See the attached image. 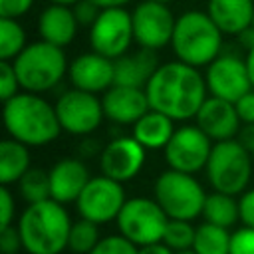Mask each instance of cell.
Returning a JSON list of instances; mask_svg holds the SVG:
<instances>
[{
  "mask_svg": "<svg viewBox=\"0 0 254 254\" xmlns=\"http://www.w3.org/2000/svg\"><path fill=\"white\" fill-rule=\"evenodd\" d=\"M222 36L206 10H189L177 16L171 48L177 60L194 67H206L222 54Z\"/></svg>",
  "mask_w": 254,
  "mask_h": 254,
  "instance_id": "277c9868",
  "label": "cell"
},
{
  "mask_svg": "<svg viewBox=\"0 0 254 254\" xmlns=\"http://www.w3.org/2000/svg\"><path fill=\"white\" fill-rule=\"evenodd\" d=\"M67 79L71 87L99 95L105 93L115 83V64L111 58H105L91 50L79 54L69 62Z\"/></svg>",
  "mask_w": 254,
  "mask_h": 254,
  "instance_id": "2e32d148",
  "label": "cell"
},
{
  "mask_svg": "<svg viewBox=\"0 0 254 254\" xmlns=\"http://www.w3.org/2000/svg\"><path fill=\"white\" fill-rule=\"evenodd\" d=\"M91 2H95V4L103 10V8H123V6H127L131 0H91Z\"/></svg>",
  "mask_w": 254,
  "mask_h": 254,
  "instance_id": "b9f144b4",
  "label": "cell"
},
{
  "mask_svg": "<svg viewBox=\"0 0 254 254\" xmlns=\"http://www.w3.org/2000/svg\"><path fill=\"white\" fill-rule=\"evenodd\" d=\"M16 220V198L10 190V187H0V228L14 224Z\"/></svg>",
  "mask_w": 254,
  "mask_h": 254,
  "instance_id": "836d02e7",
  "label": "cell"
},
{
  "mask_svg": "<svg viewBox=\"0 0 254 254\" xmlns=\"http://www.w3.org/2000/svg\"><path fill=\"white\" fill-rule=\"evenodd\" d=\"M26 46V30L18 18H0V62H12Z\"/></svg>",
  "mask_w": 254,
  "mask_h": 254,
  "instance_id": "83f0119b",
  "label": "cell"
},
{
  "mask_svg": "<svg viewBox=\"0 0 254 254\" xmlns=\"http://www.w3.org/2000/svg\"><path fill=\"white\" fill-rule=\"evenodd\" d=\"M131 20L135 44L139 48L157 52L171 46L177 18L169 4L159 0H143L131 10Z\"/></svg>",
  "mask_w": 254,
  "mask_h": 254,
  "instance_id": "4fadbf2b",
  "label": "cell"
},
{
  "mask_svg": "<svg viewBox=\"0 0 254 254\" xmlns=\"http://www.w3.org/2000/svg\"><path fill=\"white\" fill-rule=\"evenodd\" d=\"M153 196L169 218L194 220L202 214L206 192L192 173L175 169L163 171L153 185Z\"/></svg>",
  "mask_w": 254,
  "mask_h": 254,
  "instance_id": "52a82bcc",
  "label": "cell"
},
{
  "mask_svg": "<svg viewBox=\"0 0 254 254\" xmlns=\"http://www.w3.org/2000/svg\"><path fill=\"white\" fill-rule=\"evenodd\" d=\"M20 87L32 93H46L54 89L67 75V58L64 48L54 46L46 40L28 44L14 60Z\"/></svg>",
  "mask_w": 254,
  "mask_h": 254,
  "instance_id": "5b68a950",
  "label": "cell"
},
{
  "mask_svg": "<svg viewBox=\"0 0 254 254\" xmlns=\"http://www.w3.org/2000/svg\"><path fill=\"white\" fill-rule=\"evenodd\" d=\"M115 222L119 234L137 246H145L163 240L169 216L155 196H133L125 200Z\"/></svg>",
  "mask_w": 254,
  "mask_h": 254,
  "instance_id": "ba28073f",
  "label": "cell"
},
{
  "mask_svg": "<svg viewBox=\"0 0 254 254\" xmlns=\"http://www.w3.org/2000/svg\"><path fill=\"white\" fill-rule=\"evenodd\" d=\"M236 111L244 125H254V87L236 101Z\"/></svg>",
  "mask_w": 254,
  "mask_h": 254,
  "instance_id": "f35d334b",
  "label": "cell"
},
{
  "mask_svg": "<svg viewBox=\"0 0 254 254\" xmlns=\"http://www.w3.org/2000/svg\"><path fill=\"white\" fill-rule=\"evenodd\" d=\"M214 141L194 123V125H181L175 129L173 137L169 139L165 153V163L169 169L183 171V173H198L206 169L208 157L212 153Z\"/></svg>",
  "mask_w": 254,
  "mask_h": 254,
  "instance_id": "30bf717a",
  "label": "cell"
},
{
  "mask_svg": "<svg viewBox=\"0 0 254 254\" xmlns=\"http://www.w3.org/2000/svg\"><path fill=\"white\" fill-rule=\"evenodd\" d=\"M50 4H64V6H73L77 0H48Z\"/></svg>",
  "mask_w": 254,
  "mask_h": 254,
  "instance_id": "ee69618b",
  "label": "cell"
},
{
  "mask_svg": "<svg viewBox=\"0 0 254 254\" xmlns=\"http://www.w3.org/2000/svg\"><path fill=\"white\" fill-rule=\"evenodd\" d=\"M238 210H240V222L244 226L254 228V189H246L238 196Z\"/></svg>",
  "mask_w": 254,
  "mask_h": 254,
  "instance_id": "74e56055",
  "label": "cell"
},
{
  "mask_svg": "<svg viewBox=\"0 0 254 254\" xmlns=\"http://www.w3.org/2000/svg\"><path fill=\"white\" fill-rule=\"evenodd\" d=\"M230 240L232 232L228 228L204 220L196 226L192 250L196 254H230Z\"/></svg>",
  "mask_w": 254,
  "mask_h": 254,
  "instance_id": "484cf974",
  "label": "cell"
},
{
  "mask_svg": "<svg viewBox=\"0 0 254 254\" xmlns=\"http://www.w3.org/2000/svg\"><path fill=\"white\" fill-rule=\"evenodd\" d=\"M206 12L226 36H238L252 26L254 0H208Z\"/></svg>",
  "mask_w": 254,
  "mask_h": 254,
  "instance_id": "7402d4cb",
  "label": "cell"
},
{
  "mask_svg": "<svg viewBox=\"0 0 254 254\" xmlns=\"http://www.w3.org/2000/svg\"><path fill=\"white\" fill-rule=\"evenodd\" d=\"M145 159H147V149L133 135L131 137L123 135L111 139L101 149L99 169L103 175L119 183H127L139 175V171L145 165Z\"/></svg>",
  "mask_w": 254,
  "mask_h": 254,
  "instance_id": "9a60e30c",
  "label": "cell"
},
{
  "mask_svg": "<svg viewBox=\"0 0 254 254\" xmlns=\"http://www.w3.org/2000/svg\"><path fill=\"white\" fill-rule=\"evenodd\" d=\"M200 216L206 222H212V224H218V226H224V228H232L240 220L238 200H236L234 194L212 190L210 194H206Z\"/></svg>",
  "mask_w": 254,
  "mask_h": 254,
  "instance_id": "d4e9b609",
  "label": "cell"
},
{
  "mask_svg": "<svg viewBox=\"0 0 254 254\" xmlns=\"http://www.w3.org/2000/svg\"><path fill=\"white\" fill-rule=\"evenodd\" d=\"M99 240H101L99 224L79 216V220L71 224L69 238H67V250L73 254H89L97 246Z\"/></svg>",
  "mask_w": 254,
  "mask_h": 254,
  "instance_id": "f1b7e54d",
  "label": "cell"
},
{
  "mask_svg": "<svg viewBox=\"0 0 254 254\" xmlns=\"http://www.w3.org/2000/svg\"><path fill=\"white\" fill-rule=\"evenodd\" d=\"M252 28H254V18H252Z\"/></svg>",
  "mask_w": 254,
  "mask_h": 254,
  "instance_id": "c3c4849f",
  "label": "cell"
},
{
  "mask_svg": "<svg viewBox=\"0 0 254 254\" xmlns=\"http://www.w3.org/2000/svg\"><path fill=\"white\" fill-rule=\"evenodd\" d=\"M175 129V119L157 109H149L135 125H131V135L145 149H165Z\"/></svg>",
  "mask_w": 254,
  "mask_h": 254,
  "instance_id": "603a6c76",
  "label": "cell"
},
{
  "mask_svg": "<svg viewBox=\"0 0 254 254\" xmlns=\"http://www.w3.org/2000/svg\"><path fill=\"white\" fill-rule=\"evenodd\" d=\"M71 224L65 204L54 198L28 204L16 222L28 254H62L67 248Z\"/></svg>",
  "mask_w": 254,
  "mask_h": 254,
  "instance_id": "3957f363",
  "label": "cell"
},
{
  "mask_svg": "<svg viewBox=\"0 0 254 254\" xmlns=\"http://www.w3.org/2000/svg\"><path fill=\"white\" fill-rule=\"evenodd\" d=\"M133 42V20L125 8H103L89 26V46L105 58L117 60L129 52Z\"/></svg>",
  "mask_w": 254,
  "mask_h": 254,
  "instance_id": "7c38bea8",
  "label": "cell"
},
{
  "mask_svg": "<svg viewBox=\"0 0 254 254\" xmlns=\"http://www.w3.org/2000/svg\"><path fill=\"white\" fill-rule=\"evenodd\" d=\"M79 30V22L71 6L48 4L38 16V34L40 40H46L54 46H69Z\"/></svg>",
  "mask_w": 254,
  "mask_h": 254,
  "instance_id": "ffe728a7",
  "label": "cell"
},
{
  "mask_svg": "<svg viewBox=\"0 0 254 254\" xmlns=\"http://www.w3.org/2000/svg\"><path fill=\"white\" fill-rule=\"evenodd\" d=\"M177 254H196L192 248H189V250H181V252H177Z\"/></svg>",
  "mask_w": 254,
  "mask_h": 254,
  "instance_id": "f6af8a7d",
  "label": "cell"
},
{
  "mask_svg": "<svg viewBox=\"0 0 254 254\" xmlns=\"http://www.w3.org/2000/svg\"><path fill=\"white\" fill-rule=\"evenodd\" d=\"M54 105L62 129L75 137L93 133L105 119L101 97L97 93L83 91L77 87L65 89Z\"/></svg>",
  "mask_w": 254,
  "mask_h": 254,
  "instance_id": "9c48e42d",
  "label": "cell"
},
{
  "mask_svg": "<svg viewBox=\"0 0 254 254\" xmlns=\"http://www.w3.org/2000/svg\"><path fill=\"white\" fill-rule=\"evenodd\" d=\"M194 234H196V226H192V220H181V218H169L165 234H163V242L173 248L175 252L181 250H189L194 244Z\"/></svg>",
  "mask_w": 254,
  "mask_h": 254,
  "instance_id": "f546056e",
  "label": "cell"
},
{
  "mask_svg": "<svg viewBox=\"0 0 254 254\" xmlns=\"http://www.w3.org/2000/svg\"><path fill=\"white\" fill-rule=\"evenodd\" d=\"M20 91H22V87H20V81H18L12 62H0V99L8 101L10 97H14Z\"/></svg>",
  "mask_w": 254,
  "mask_h": 254,
  "instance_id": "1f68e13d",
  "label": "cell"
},
{
  "mask_svg": "<svg viewBox=\"0 0 254 254\" xmlns=\"http://www.w3.org/2000/svg\"><path fill=\"white\" fill-rule=\"evenodd\" d=\"M20 250H24L22 246V236L16 224L4 226L0 228V252L2 254H18Z\"/></svg>",
  "mask_w": 254,
  "mask_h": 254,
  "instance_id": "e575fe53",
  "label": "cell"
},
{
  "mask_svg": "<svg viewBox=\"0 0 254 254\" xmlns=\"http://www.w3.org/2000/svg\"><path fill=\"white\" fill-rule=\"evenodd\" d=\"M246 67H248V75H250V83L254 87V48L246 52Z\"/></svg>",
  "mask_w": 254,
  "mask_h": 254,
  "instance_id": "7bdbcfd3",
  "label": "cell"
},
{
  "mask_svg": "<svg viewBox=\"0 0 254 254\" xmlns=\"http://www.w3.org/2000/svg\"><path fill=\"white\" fill-rule=\"evenodd\" d=\"M71 8H73V14H75L79 26H85V28H89L97 20V16L101 12V8L91 0H77Z\"/></svg>",
  "mask_w": 254,
  "mask_h": 254,
  "instance_id": "d590c367",
  "label": "cell"
},
{
  "mask_svg": "<svg viewBox=\"0 0 254 254\" xmlns=\"http://www.w3.org/2000/svg\"><path fill=\"white\" fill-rule=\"evenodd\" d=\"M32 167L30 147L8 137L0 143V183L10 187L16 185L24 173Z\"/></svg>",
  "mask_w": 254,
  "mask_h": 254,
  "instance_id": "cb8c5ba5",
  "label": "cell"
},
{
  "mask_svg": "<svg viewBox=\"0 0 254 254\" xmlns=\"http://www.w3.org/2000/svg\"><path fill=\"white\" fill-rule=\"evenodd\" d=\"M208 95L222 97L226 101L236 103L246 91L252 89L246 60L236 54H220L214 58L204 71Z\"/></svg>",
  "mask_w": 254,
  "mask_h": 254,
  "instance_id": "5bb4252c",
  "label": "cell"
},
{
  "mask_svg": "<svg viewBox=\"0 0 254 254\" xmlns=\"http://www.w3.org/2000/svg\"><path fill=\"white\" fill-rule=\"evenodd\" d=\"M125 200L127 196H125L123 183L101 173L87 181L85 189L75 200V208L79 216L93 220L101 226L111 220H117Z\"/></svg>",
  "mask_w": 254,
  "mask_h": 254,
  "instance_id": "8fae6325",
  "label": "cell"
},
{
  "mask_svg": "<svg viewBox=\"0 0 254 254\" xmlns=\"http://www.w3.org/2000/svg\"><path fill=\"white\" fill-rule=\"evenodd\" d=\"M137 254H177L173 248H169L163 240L161 242H153V244H145V246H139V252Z\"/></svg>",
  "mask_w": 254,
  "mask_h": 254,
  "instance_id": "ab89813d",
  "label": "cell"
},
{
  "mask_svg": "<svg viewBox=\"0 0 254 254\" xmlns=\"http://www.w3.org/2000/svg\"><path fill=\"white\" fill-rule=\"evenodd\" d=\"M230 254H254V228L240 226L232 232L230 240Z\"/></svg>",
  "mask_w": 254,
  "mask_h": 254,
  "instance_id": "d6a6232c",
  "label": "cell"
},
{
  "mask_svg": "<svg viewBox=\"0 0 254 254\" xmlns=\"http://www.w3.org/2000/svg\"><path fill=\"white\" fill-rule=\"evenodd\" d=\"M238 38H240V44L246 48V52L254 48V28L252 26L248 30H244L242 34H238Z\"/></svg>",
  "mask_w": 254,
  "mask_h": 254,
  "instance_id": "60d3db41",
  "label": "cell"
},
{
  "mask_svg": "<svg viewBox=\"0 0 254 254\" xmlns=\"http://www.w3.org/2000/svg\"><path fill=\"white\" fill-rule=\"evenodd\" d=\"M159 2H165V4H171V2H175V0H159Z\"/></svg>",
  "mask_w": 254,
  "mask_h": 254,
  "instance_id": "bcb514c9",
  "label": "cell"
},
{
  "mask_svg": "<svg viewBox=\"0 0 254 254\" xmlns=\"http://www.w3.org/2000/svg\"><path fill=\"white\" fill-rule=\"evenodd\" d=\"M20 196L26 200V204L40 202L46 198H52L50 190V171H44L40 167H30L24 177L16 183Z\"/></svg>",
  "mask_w": 254,
  "mask_h": 254,
  "instance_id": "4316f807",
  "label": "cell"
},
{
  "mask_svg": "<svg viewBox=\"0 0 254 254\" xmlns=\"http://www.w3.org/2000/svg\"><path fill=\"white\" fill-rule=\"evenodd\" d=\"M252 169L254 159L238 139L218 141L206 163V179L214 190L238 196L246 190Z\"/></svg>",
  "mask_w": 254,
  "mask_h": 254,
  "instance_id": "8992f818",
  "label": "cell"
},
{
  "mask_svg": "<svg viewBox=\"0 0 254 254\" xmlns=\"http://www.w3.org/2000/svg\"><path fill=\"white\" fill-rule=\"evenodd\" d=\"M89 179H91V175L83 161H79L75 157H64V159L56 161L50 167L52 198L62 204L75 202Z\"/></svg>",
  "mask_w": 254,
  "mask_h": 254,
  "instance_id": "d6986e66",
  "label": "cell"
},
{
  "mask_svg": "<svg viewBox=\"0 0 254 254\" xmlns=\"http://www.w3.org/2000/svg\"><path fill=\"white\" fill-rule=\"evenodd\" d=\"M151 109L169 115L175 121L194 119L208 97L204 73L181 60L165 62L157 67L145 87Z\"/></svg>",
  "mask_w": 254,
  "mask_h": 254,
  "instance_id": "6da1fadb",
  "label": "cell"
},
{
  "mask_svg": "<svg viewBox=\"0 0 254 254\" xmlns=\"http://www.w3.org/2000/svg\"><path fill=\"white\" fill-rule=\"evenodd\" d=\"M115 64V83L127 87H141L145 89L153 73L157 71L159 58L155 50L139 48L135 52H127L113 60Z\"/></svg>",
  "mask_w": 254,
  "mask_h": 254,
  "instance_id": "44dd1931",
  "label": "cell"
},
{
  "mask_svg": "<svg viewBox=\"0 0 254 254\" xmlns=\"http://www.w3.org/2000/svg\"><path fill=\"white\" fill-rule=\"evenodd\" d=\"M34 0H0V18H20L30 12Z\"/></svg>",
  "mask_w": 254,
  "mask_h": 254,
  "instance_id": "8d00e7d4",
  "label": "cell"
},
{
  "mask_svg": "<svg viewBox=\"0 0 254 254\" xmlns=\"http://www.w3.org/2000/svg\"><path fill=\"white\" fill-rule=\"evenodd\" d=\"M194 123L214 143L236 139L244 125L236 111V103L226 101L216 95H208L204 99V103L200 105V109L194 115Z\"/></svg>",
  "mask_w": 254,
  "mask_h": 254,
  "instance_id": "e0dca14e",
  "label": "cell"
},
{
  "mask_svg": "<svg viewBox=\"0 0 254 254\" xmlns=\"http://www.w3.org/2000/svg\"><path fill=\"white\" fill-rule=\"evenodd\" d=\"M2 103V119L8 135L28 147L50 145L64 131L56 113V105L48 103L42 93L22 89Z\"/></svg>",
  "mask_w": 254,
  "mask_h": 254,
  "instance_id": "7a4b0ae2",
  "label": "cell"
},
{
  "mask_svg": "<svg viewBox=\"0 0 254 254\" xmlns=\"http://www.w3.org/2000/svg\"><path fill=\"white\" fill-rule=\"evenodd\" d=\"M250 155H252V159H254V147H252V149H250Z\"/></svg>",
  "mask_w": 254,
  "mask_h": 254,
  "instance_id": "7dc6e473",
  "label": "cell"
},
{
  "mask_svg": "<svg viewBox=\"0 0 254 254\" xmlns=\"http://www.w3.org/2000/svg\"><path fill=\"white\" fill-rule=\"evenodd\" d=\"M101 103L105 119L117 125H135L151 109L145 89L117 83H113L105 93H101Z\"/></svg>",
  "mask_w": 254,
  "mask_h": 254,
  "instance_id": "ac0fdd59",
  "label": "cell"
},
{
  "mask_svg": "<svg viewBox=\"0 0 254 254\" xmlns=\"http://www.w3.org/2000/svg\"><path fill=\"white\" fill-rule=\"evenodd\" d=\"M137 252H139V246L117 232V234L101 236V240L89 254H137Z\"/></svg>",
  "mask_w": 254,
  "mask_h": 254,
  "instance_id": "4dcf8cb0",
  "label": "cell"
}]
</instances>
